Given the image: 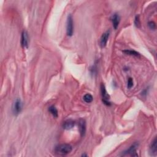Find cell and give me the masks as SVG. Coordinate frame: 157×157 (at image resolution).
I'll list each match as a JSON object with an SVG mask.
<instances>
[{
	"mask_svg": "<svg viewBox=\"0 0 157 157\" xmlns=\"http://www.w3.org/2000/svg\"><path fill=\"white\" fill-rule=\"evenodd\" d=\"M72 147L69 144H63L57 146L55 149V153L58 155L64 156L71 152Z\"/></svg>",
	"mask_w": 157,
	"mask_h": 157,
	"instance_id": "1",
	"label": "cell"
},
{
	"mask_svg": "<svg viewBox=\"0 0 157 157\" xmlns=\"http://www.w3.org/2000/svg\"><path fill=\"white\" fill-rule=\"evenodd\" d=\"M74 33L73 19L71 14L68 16L66 21V34L68 36H72Z\"/></svg>",
	"mask_w": 157,
	"mask_h": 157,
	"instance_id": "2",
	"label": "cell"
},
{
	"mask_svg": "<svg viewBox=\"0 0 157 157\" xmlns=\"http://www.w3.org/2000/svg\"><path fill=\"white\" fill-rule=\"evenodd\" d=\"M101 93L102 99V102H103V103L106 104V106H111V103L109 101L110 96L107 93L106 87L103 83H101Z\"/></svg>",
	"mask_w": 157,
	"mask_h": 157,
	"instance_id": "3",
	"label": "cell"
},
{
	"mask_svg": "<svg viewBox=\"0 0 157 157\" xmlns=\"http://www.w3.org/2000/svg\"><path fill=\"white\" fill-rule=\"evenodd\" d=\"M139 146V144L137 142L134 143L132 145H131V147L128 149L125 150V152L122 153V156H125V155H130L132 156H137L138 155L136 153V150L138 148Z\"/></svg>",
	"mask_w": 157,
	"mask_h": 157,
	"instance_id": "4",
	"label": "cell"
},
{
	"mask_svg": "<svg viewBox=\"0 0 157 157\" xmlns=\"http://www.w3.org/2000/svg\"><path fill=\"white\" fill-rule=\"evenodd\" d=\"M22 107L23 104L21 100L17 99L15 101L13 106V112L15 116H17L18 114H19L21 112L22 110Z\"/></svg>",
	"mask_w": 157,
	"mask_h": 157,
	"instance_id": "5",
	"label": "cell"
},
{
	"mask_svg": "<svg viewBox=\"0 0 157 157\" xmlns=\"http://www.w3.org/2000/svg\"><path fill=\"white\" fill-rule=\"evenodd\" d=\"M29 39L28 32L25 31V30H23L22 33V36H21V44L23 48L28 49L29 46Z\"/></svg>",
	"mask_w": 157,
	"mask_h": 157,
	"instance_id": "6",
	"label": "cell"
},
{
	"mask_svg": "<svg viewBox=\"0 0 157 157\" xmlns=\"http://www.w3.org/2000/svg\"><path fill=\"white\" fill-rule=\"evenodd\" d=\"M110 36V31H107L102 34L100 39V45L102 48L105 47L107 45V41Z\"/></svg>",
	"mask_w": 157,
	"mask_h": 157,
	"instance_id": "7",
	"label": "cell"
},
{
	"mask_svg": "<svg viewBox=\"0 0 157 157\" xmlns=\"http://www.w3.org/2000/svg\"><path fill=\"white\" fill-rule=\"evenodd\" d=\"M78 129L81 136H84L86 135V120L83 119H81L78 123Z\"/></svg>",
	"mask_w": 157,
	"mask_h": 157,
	"instance_id": "8",
	"label": "cell"
},
{
	"mask_svg": "<svg viewBox=\"0 0 157 157\" xmlns=\"http://www.w3.org/2000/svg\"><path fill=\"white\" fill-rule=\"evenodd\" d=\"M150 154L152 156H156L157 154V141L156 137H155L150 147Z\"/></svg>",
	"mask_w": 157,
	"mask_h": 157,
	"instance_id": "9",
	"label": "cell"
},
{
	"mask_svg": "<svg viewBox=\"0 0 157 157\" xmlns=\"http://www.w3.org/2000/svg\"><path fill=\"white\" fill-rule=\"evenodd\" d=\"M111 21L113 27L115 29H117L120 22V17L118 14H114L111 17Z\"/></svg>",
	"mask_w": 157,
	"mask_h": 157,
	"instance_id": "10",
	"label": "cell"
},
{
	"mask_svg": "<svg viewBox=\"0 0 157 157\" xmlns=\"http://www.w3.org/2000/svg\"><path fill=\"white\" fill-rule=\"evenodd\" d=\"M75 123H76L75 121H74L73 120L71 119L67 120L63 122V128L66 130H71L75 126Z\"/></svg>",
	"mask_w": 157,
	"mask_h": 157,
	"instance_id": "11",
	"label": "cell"
},
{
	"mask_svg": "<svg viewBox=\"0 0 157 157\" xmlns=\"http://www.w3.org/2000/svg\"><path fill=\"white\" fill-rule=\"evenodd\" d=\"M123 52L125 53V54H126V55H131V56H134V57H139L141 56V54L139 53L134 50L126 49V50H123Z\"/></svg>",
	"mask_w": 157,
	"mask_h": 157,
	"instance_id": "12",
	"label": "cell"
},
{
	"mask_svg": "<svg viewBox=\"0 0 157 157\" xmlns=\"http://www.w3.org/2000/svg\"><path fill=\"white\" fill-rule=\"evenodd\" d=\"M49 112L52 115V116L54 117H58V110L57 109V108L54 106H51L49 107V109H48Z\"/></svg>",
	"mask_w": 157,
	"mask_h": 157,
	"instance_id": "13",
	"label": "cell"
},
{
	"mask_svg": "<svg viewBox=\"0 0 157 157\" xmlns=\"http://www.w3.org/2000/svg\"><path fill=\"white\" fill-rule=\"evenodd\" d=\"M83 101L86 102H87V103H90V102H92L93 101V97L92 95L87 93L83 96Z\"/></svg>",
	"mask_w": 157,
	"mask_h": 157,
	"instance_id": "14",
	"label": "cell"
},
{
	"mask_svg": "<svg viewBox=\"0 0 157 157\" xmlns=\"http://www.w3.org/2000/svg\"><path fill=\"white\" fill-rule=\"evenodd\" d=\"M135 25L136 27L139 28L140 27L141 25V22H140V19H139V16L136 15L135 19Z\"/></svg>",
	"mask_w": 157,
	"mask_h": 157,
	"instance_id": "15",
	"label": "cell"
},
{
	"mask_svg": "<svg viewBox=\"0 0 157 157\" xmlns=\"http://www.w3.org/2000/svg\"><path fill=\"white\" fill-rule=\"evenodd\" d=\"M132 87H133V80H132V78L131 77H129L127 82V87L128 88L130 89Z\"/></svg>",
	"mask_w": 157,
	"mask_h": 157,
	"instance_id": "16",
	"label": "cell"
},
{
	"mask_svg": "<svg viewBox=\"0 0 157 157\" xmlns=\"http://www.w3.org/2000/svg\"><path fill=\"white\" fill-rule=\"evenodd\" d=\"M148 26L151 29H153V30H155L156 29V24L153 21H150L148 23Z\"/></svg>",
	"mask_w": 157,
	"mask_h": 157,
	"instance_id": "17",
	"label": "cell"
},
{
	"mask_svg": "<svg viewBox=\"0 0 157 157\" xmlns=\"http://www.w3.org/2000/svg\"><path fill=\"white\" fill-rule=\"evenodd\" d=\"M82 156H88V155H87V154L84 153V154H82Z\"/></svg>",
	"mask_w": 157,
	"mask_h": 157,
	"instance_id": "18",
	"label": "cell"
}]
</instances>
